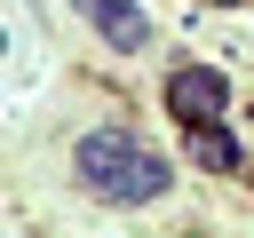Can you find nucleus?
I'll return each instance as SVG.
<instances>
[{
    "mask_svg": "<svg viewBox=\"0 0 254 238\" xmlns=\"http://www.w3.org/2000/svg\"><path fill=\"white\" fill-rule=\"evenodd\" d=\"M71 167H79V182H87L95 198H111V206H151V198H167V182H175V167H167L143 135H127V127L87 135V143L71 151Z\"/></svg>",
    "mask_w": 254,
    "mask_h": 238,
    "instance_id": "f257e3e1",
    "label": "nucleus"
},
{
    "mask_svg": "<svg viewBox=\"0 0 254 238\" xmlns=\"http://www.w3.org/2000/svg\"><path fill=\"white\" fill-rule=\"evenodd\" d=\"M222 103H230L222 71H206V63H175V79H167V111H175L183 127H198V119H222Z\"/></svg>",
    "mask_w": 254,
    "mask_h": 238,
    "instance_id": "f03ea898",
    "label": "nucleus"
},
{
    "mask_svg": "<svg viewBox=\"0 0 254 238\" xmlns=\"http://www.w3.org/2000/svg\"><path fill=\"white\" fill-rule=\"evenodd\" d=\"M79 8H87V16L103 24V40H111V48H143V40H151L143 8H127V0H79Z\"/></svg>",
    "mask_w": 254,
    "mask_h": 238,
    "instance_id": "7ed1b4c3",
    "label": "nucleus"
},
{
    "mask_svg": "<svg viewBox=\"0 0 254 238\" xmlns=\"http://www.w3.org/2000/svg\"><path fill=\"white\" fill-rule=\"evenodd\" d=\"M183 151H190L198 167H214V175H230V167H238V143H230V135L214 127V119H198V127L183 135Z\"/></svg>",
    "mask_w": 254,
    "mask_h": 238,
    "instance_id": "20e7f679",
    "label": "nucleus"
}]
</instances>
